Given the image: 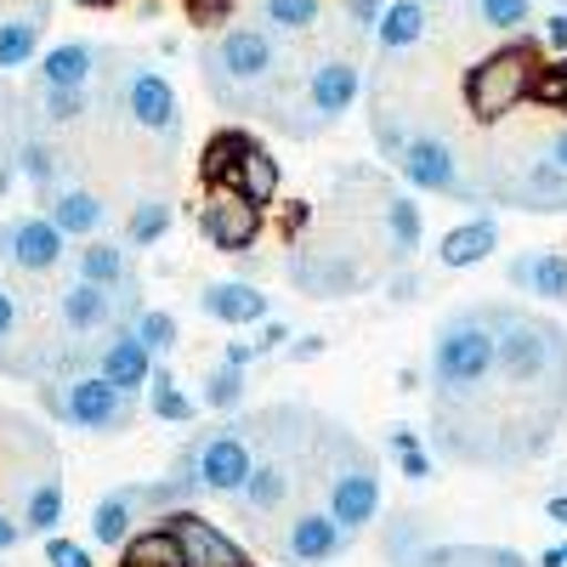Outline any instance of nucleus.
<instances>
[{"label": "nucleus", "instance_id": "obj_58", "mask_svg": "<svg viewBox=\"0 0 567 567\" xmlns=\"http://www.w3.org/2000/svg\"><path fill=\"white\" fill-rule=\"evenodd\" d=\"M74 7H114V0H74Z\"/></svg>", "mask_w": 567, "mask_h": 567}, {"label": "nucleus", "instance_id": "obj_36", "mask_svg": "<svg viewBox=\"0 0 567 567\" xmlns=\"http://www.w3.org/2000/svg\"><path fill=\"white\" fill-rule=\"evenodd\" d=\"M420 545H425V516L398 511L392 523H386V561H392V567H409V561L420 556Z\"/></svg>", "mask_w": 567, "mask_h": 567}, {"label": "nucleus", "instance_id": "obj_46", "mask_svg": "<svg viewBox=\"0 0 567 567\" xmlns=\"http://www.w3.org/2000/svg\"><path fill=\"white\" fill-rule=\"evenodd\" d=\"M398 471H403L409 483H425V477H432V454H425V449H403L398 454Z\"/></svg>", "mask_w": 567, "mask_h": 567}, {"label": "nucleus", "instance_id": "obj_17", "mask_svg": "<svg viewBox=\"0 0 567 567\" xmlns=\"http://www.w3.org/2000/svg\"><path fill=\"white\" fill-rule=\"evenodd\" d=\"M199 312L227 323V329H250V323L272 318V301L261 296V284H250V278H216V284L199 290Z\"/></svg>", "mask_w": 567, "mask_h": 567}, {"label": "nucleus", "instance_id": "obj_9", "mask_svg": "<svg viewBox=\"0 0 567 567\" xmlns=\"http://www.w3.org/2000/svg\"><path fill=\"white\" fill-rule=\"evenodd\" d=\"M199 233L221 256H245L261 239V205H250L239 187H210L199 210Z\"/></svg>", "mask_w": 567, "mask_h": 567}, {"label": "nucleus", "instance_id": "obj_18", "mask_svg": "<svg viewBox=\"0 0 567 567\" xmlns=\"http://www.w3.org/2000/svg\"><path fill=\"white\" fill-rule=\"evenodd\" d=\"M120 290H103V284H69V290L58 296V318L69 336H109V329H120Z\"/></svg>", "mask_w": 567, "mask_h": 567}, {"label": "nucleus", "instance_id": "obj_59", "mask_svg": "<svg viewBox=\"0 0 567 567\" xmlns=\"http://www.w3.org/2000/svg\"><path fill=\"white\" fill-rule=\"evenodd\" d=\"M0 194H7V171H0Z\"/></svg>", "mask_w": 567, "mask_h": 567}, {"label": "nucleus", "instance_id": "obj_54", "mask_svg": "<svg viewBox=\"0 0 567 567\" xmlns=\"http://www.w3.org/2000/svg\"><path fill=\"white\" fill-rule=\"evenodd\" d=\"M545 516L567 528V494H550V499H545Z\"/></svg>", "mask_w": 567, "mask_h": 567}, {"label": "nucleus", "instance_id": "obj_8", "mask_svg": "<svg viewBox=\"0 0 567 567\" xmlns=\"http://www.w3.org/2000/svg\"><path fill=\"white\" fill-rule=\"evenodd\" d=\"M194 471H199V483L205 494H221V499H239L245 483H250V471H256V432L250 425H216V432L194 449Z\"/></svg>", "mask_w": 567, "mask_h": 567}, {"label": "nucleus", "instance_id": "obj_15", "mask_svg": "<svg viewBox=\"0 0 567 567\" xmlns=\"http://www.w3.org/2000/svg\"><path fill=\"white\" fill-rule=\"evenodd\" d=\"M499 199L516 205V210H528V216H556V210H567V165L550 159V154H545V159H528L523 176L505 182Z\"/></svg>", "mask_w": 567, "mask_h": 567}, {"label": "nucleus", "instance_id": "obj_13", "mask_svg": "<svg viewBox=\"0 0 567 567\" xmlns=\"http://www.w3.org/2000/svg\"><path fill=\"white\" fill-rule=\"evenodd\" d=\"M165 528L182 539V556H187V567H256L250 561V550L233 539V534H221L216 523H205L199 511H171L165 516Z\"/></svg>", "mask_w": 567, "mask_h": 567}, {"label": "nucleus", "instance_id": "obj_24", "mask_svg": "<svg viewBox=\"0 0 567 567\" xmlns=\"http://www.w3.org/2000/svg\"><path fill=\"white\" fill-rule=\"evenodd\" d=\"M136 516H142V505H136V494H131V488L103 494V499H97V511H91V539L109 545V550H125V539L136 534Z\"/></svg>", "mask_w": 567, "mask_h": 567}, {"label": "nucleus", "instance_id": "obj_19", "mask_svg": "<svg viewBox=\"0 0 567 567\" xmlns=\"http://www.w3.org/2000/svg\"><path fill=\"white\" fill-rule=\"evenodd\" d=\"M505 284H511V290H523V296H539V301L567 307V250H528V256H511Z\"/></svg>", "mask_w": 567, "mask_h": 567}, {"label": "nucleus", "instance_id": "obj_39", "mask_svg": "<svg viewBox=\"0 0 567 567\" xmlns=\"http://www.w3.org/2000/svg\"><path fill=\"white\" fill-rule=\"evenodd\" d=\"M245 403V369L239 363H221L210 381H205V409H221V414H233Z\"/></svg>", "mask_w": 567, "mask_h": 567}, {"label": "nucleus", "instance_id": "obj_32", "mask_svg": "<svg viewBox=\"0 0 567 567\" xmlns=\"http://www.w3.org/2000/svg\"><path fill=\"white\" fill-rule=\"evenodd\" d=\"M261 23L272 34H312L323 23V0H261Z\"/></svg>", "mask_w": 567, "mask_h": 567}, {"label": "nucleus", "instance_id": "obj_34", "mask_svg": "<svg viewBox=\"0 0 567 567\" xmlns=\"http://www.w3.org/2000/svg\"><path fill=\"white\" fill-rule=\"evenodd\" d=\"M148 414L165 420V425H187V420H194V398H187L176 386V374L159 369V363H154V381H148Z\"/></svg>", "mask_w": 567, "mask_h": 567}, {"label": "nucleus", "instance_id": "obj_27", "mask_svg": "<svg viewBox=\"0 0 567 567\" xmlns=\"http://www.w3.org/2000/svg\"><path fill=\"white\" fill-rule=\"evenodd\" d=\"M233 187H239V194L250 199V205H272L278 199V187H284V171H278V159L261 148V142H250L245 148V159H239V171H233Z\"/></svg>", "mask_w": 567, "mask_h": 567}, {"label": "nucleus", "instance_id": "obj_51", "mask_svg": "<svg viewBox=\"0 0 567 567\" xmlns=\"http://www.w3.org/2000/svg\"><path fill=\"white\" fill-rule=\"evenodd\" d=\"M386 443H392V454H403V449H420V432L414 425H386Z\"/></svg>", "mask_w": 567, "mask_h": 567}, {"label": "nucleus", "instance_id": "obj_28", "mask_svg": "<svg viewBox=\"0 0 567 567\" xmlns=\"http://www.w3.org/2000/svg\"><path fill=\"white\" fill-rule=\"evenodd\" d=\"M471 7V23L488 34H523L534 23V0H460V12Z\"/></svg>", "mask_w": 567, "mask_h": 567}, {"label": "nucleus", "instance_id": "obj_35", "mask_svg": "<svg viewBox=\"0 0 567 567\" xmlns=\"http://www.w3.org/2000/svg\"><path fill=\"white\" fill-rule=\"evenodd\" d=\"M40 52V18H0V69H23Z\"/></svg>", "mask_w": 567, "mask_h": 567}, {"label": "nucleus", "instance_id": "obj_29", "mask_svg": "<svg viewBox=\"0 0 567 567\" xmlns=\"http://www.w3.org/2000/svg\"><path fill=\"white\" fill-rule=\"evenodd\" d=\"M58 523H63V483L45 471V477L29 488V499H23V534H58Z\"/></svg>", "mask_w": 567, "mask_h": 567}, {"label": "nucleus", "instance_id": "obj_42", "mask_svg": "<svg viewBox=\"0 0 567 567\" xmlns=\"http://www.w3.org/2000/svg\"><path fill=\"white\" fill-rule=\"evenodd\" d=\"M45 567H97V561H91V550H85V545L45 534Z\"/></svg>", "mask_w": 567, "mask_h": 567}, {"label": "nucleus", "instance_id": "obj_48", "mask_svg": "<svg viewBox=\"0 0 567 567\" xmlns=\"http://www.w3.org/2000/svg\"><path fill=\"white\" fill-rule=\"evenodd\" d=\"M12 329H18V296L7 290V284H0V347L12 341Z\"/></svg>", "mask_w": 567, "mask_h": 567}, {"label": "nucleus", "instance_id": "obj_43", "mask_svg": "<svg viewBox=\"0 0 567 567\" xmlns=\"http://www.w3.org/2000/svg\"><path fill=\"white\" fill-rule=\"evenodd\" d=\"M80 114H85V91H45V120L69 125V120H80Z\"/></svg>", "mask_w": 567, "mask_h": 567}, {"label": "nucleus", "instance_id": "obj_1", "mask_svg": "<svg viewBox=\"0 0 567 567\" xmlns=\"http://www.w3.org/2000/svg\"><path fill=\"white\" fill-rule=\"evenodd\" d=\"M488 318L499 341V381L516 392V403L534 409L539 432H556L567 414V336L528 307L488 301Z\"/></svg>", "mask_w": 567, "mask_h": 567}, {"label": "nucleus", "instance_id": "obj_52", "mask_svg": "<svg viewBox=\"0 0 567 567\" xmlns=\"http://www.w3.org/2000/svg\"><path fill=\"white\" fill-rule=\"evenodd\" d=\"M18 539H23V523H18V516H7V511H0V556H7Z\"/></svg>", "mask_w": 567, "mask_h": 567}, {"label": "nucleus", "instance_id": "obj_56", "mask_svg": "<svg viewBox=\"0 0 567 567\" xmlns=\"http://www.w3.org/2000/svg\"><path fill=\"white\" fill-rule=\"evenodd\" d=\"M539 567H567V550H561V545H550V550L539 556Z\"/></svg>", "mask_w": 567, "mask_h": 567}, {"label": "nucleus", "instance_id": "obj_25", "mask_svg": "<svg viewBox=\"0 0 567 567\" xmlns=\"http://www.w3.org/2000/svg\"><path fill=\"white\" fill-rule=\"evenodd\" d=\"M45 216H52L69 239H97L103 221H109V205L97 194H85V187H69V194L52 199V210H45Z\"/></svg>", "mask_w": 567, "mask_h": 567}, {"label": "nucleus", "instance_id": "obj_14", "mask_svg": "<svg viewBox=\"0 0 567 567\" xmlns=\"http://www.w3.org/2000/svg\"><path fill=\"white\" fill-rule=\"evenodd\" d=\"M91 369L103 374V381H114L120 392H148V381H154V352L136 341V329L131 323H120V329H109V341L97 347V358H91Z\"/></svg>", "mask_w": 567, "mask_h": 567}, {"label": "nucleus", "instance_id": "obj_11", "mask_svg": "<svg viewBox=\"0 0 567 567\" xmlns=\"http://www.w3.org/2000/svg\"><path fill=\"white\" fill-rule=\"evenodd\" d=\"M347 545H352V534L329 516V505L323 511H296L284 539H278L284 561H296V567H329V561L347 556Z\"/></svg>", "mask_w": 567, "mask_h": 567}, {"label": "nucleus", "instance_id": "obj_5", "mask_svg": "<svg viewBox=\"0 0 567 567\" xmlns=\"http://www.w3.org/2000/svg\"><path fill=\"white\" fill-rule=\"evenodd\" d=\"M40 403L52 420L74 425V432H91V437H114L136 420V403L131 392H120L114 381H103L97 369H74V374H58V381L40 386Z\"/></svg>", "mask_w": 567, "mask_h": 567}, {"label": "nucleus", "instance_id": "obj_57", "mask_svg": "<svg viewBox=\"0 0 567 567\" xmlns=\"http://www.w3.org/2000/svg\"><path fill=\"white\" fill-rule=\"evenodd\" d=\"M556 74H561V97H567V58H561V63H556Z\"/></svg>", "mask_w": 567, "mask_h": 567}, {"label": "nucleus", "instance_id": "obj_22", "mask_svg": "<svg viewBox=\"0 0 567 567\" xmlns=\"http://www.w3.org/2000/svg\"><path fill=\"white\" fill-rule=\"evenodd\" d=\"M494 250H499V221H494V216H471V221H460V227H449V233H443L437 261H443L449 272H460V267L488 261Z\"/></svg>", "mask_w": 567, "mask_h": 567}, {"label": "nucleus", "instance_id": "obj_50", "mask_svg": "<svg viewBox=\"0 0 567 567\" xmlns=\"http://www.w3.org/2000/svg\"><path fill=\"white\" fill-rule=\"evenodd\" d=\"M256 358H261L256 341H227V352H221V363H239V369H250Z\"/></svg>", "mask_w": 567, "mask_h": 567}, {"label": "nucleus", "instance_id": "obj_38", "mask_svg": "<svg viewBox=\"0 0 567 567\" xmlns=\"http://www.w3.org/2000/svg\"><path fill=\"white\" fill-rule=\"evenodd\" d=\"M125 233H131V245H136V250H142V245H159L165 233H171V205H165V199H142V205L131 210Z\"/></svg>", "mask_w": 567, "mask_h": 567}, {"label": "nucleus", "instance_id": "obj_10", "mask_svg": "<svg viewBox=\"0 0 567 567\" xmlns=\"http://www.w3.org/2000/svg\"><path fill=\"white\" fill-rule=\"evenodd\" d=\"M358 91H363V74H358V63H352V58H318V63L307 69L301 103H307L312 125L323 131V125H336L341 114H352Z\"/></svg>", "mask_w": 567, "mask_h": 567}, {"label": "nucleus", "instance_id": "obj_12", "mask_svg": "<svg viewBox=\"0 0 567 567\" xmlns=\"http://www.w3.org/2000/svg\"><path fill=\"white\" fill-rule=\"evenodd\" d=\"M125 114L142 125V131H154L165 142L182 136V103H176V85L159 74V69H131L125 74Z\"/></svg>", "mask_w": 567, "mask_h": 567}, {"label": "nucleus", "instance_id": "obj_40", "mask_svg": "<svg viewBox=\"0 0 567 567\" xmlns=\"http://www.w3.org/2000/svg\"><path fill=\"white\" fill-rule=\"evenodd\" d=\"M369 131H374V142H381V154H386V159H398V154H403L409 125H403L392 109H374V114H369Z\"/></svg>", "mask_w": 567, "mask_h": 567}, {"label": "nucleus", "instance_id": "obj_2", "mask_svg": "<svg viewBox=\"0 0 567 567\" xmlns=\"http://www.w3.org/2000/svg\"><path fill=\"white\" fill-rule=\"evenodd\" d=\"M494 381H499V341H494L488 301L449 312L443 329H437V341H432L437 409H477Z\"/></svg>", "mask_w": 567, "mask_h": 567}, {"label": "nucleus", "instance_id": "obj_6", "mask_svg": "<svg viewBox=\"0 0 567 567\" xmlns=\"http://www.w3.org/2000/svg\"><path fill=\"white\" fill-rule=\"evenodd\" d=\"M318 437L336 449V465H329V477H323L329 516H336L347 534H358V528H369L374 516H381V477H374V460L363 454L358 437H347V425H336V420H323Z\"/></svg>", "mask_w": 567, "mask_h": 567}, {"label": "nucleus", "instance_id": "obj_49", "mask_svg": "<svg viewBox=\"0 0 567 567\" xmlns=\"http://www.w3.org/2000/svg\"><path fill=\"white\" fill-rule=\"evenodd\" d=\"M261 352H284V347H290V323H278V318H267L261 323V341H256Z\"/></svg>", "mask_w": 567, "mask_h": 567}, {"label": "nucleus", "instance_id": "obj_30", "mask_svg": "<svg viewBox=\"0 0 567 567\" xmlns=\"http://www.w3.org/2000/svg\"><path fill=\"white\" fill-rule=\"evenodd\" d=\"M125 567H187V556H182V539L171 528H154V534L125 539Z\"/></svg>", "mask_w": 567, "mask_h": 567}, {"label": "nucleus", "instance_id": "obj_26", "mask_svg": "<svg viewBox=\"0 0 567 567\" xmlns=\"http://www.w3.org/2000/svg\"><path fill=\"white\" fill-rule=\"evenodd\" d=\"M74 272L85 278V284H103V290H131V261H125V250L120 245H109V239H91L80 256H74Z\"/></svg>", "mask_w": 567, "mask_h": 567}, {"label": "nucleus", "instance_id": "obj_45", "mask_svg": "<svg viewBox=\"0 0 567 567\" xmlns=\"http://www.w3.org/2000/svg\"><path fill=\"white\" fill-rule=\"evenodd\" d=\"M539 45H545V52H556V58H567V12H550L539 23Z\"/></svg>", "mask_w": 567, "mask_h": 567}, {"label": "nucleus", "instance_id": "obj_47", "mask_svg": "<svg viewBox=\"0 0 567 567\" xmlns=\"http://www.w3.org/2000/svg\"><path fill=\"white\" fill-rule=\"evenodd\" d=\"M323 347H329L323 336H290V347H284V358H290V363H312V358H318Z\"/></svg>", "mask_w": 567, "mask_h": 567}, {"label": "nucleus", "instance_id": "obj_7", "mask_svg": "<svg viewBox=\"0 0 567 567\" xmlns=\"http://www.w3.org/2000/svg\"><path fill=\"white\" fill-rule=\"evenodd\" d=\"M398 176L414 187V194H443V199H465V205L483 199V187L460 171L454 142L437 136V131H409L403 154H398Z\"/></svg>", "mask_w": 567, "mask_h": 567}, {"label": "nucleus", "instance_id": "obj_60", "mask_svg": "<svg viewBox=\"0 0 567 567\" xmlns=\"http://www.w3.org/2000/svg\"><path fill=\"white\" fill-rule=\"evenodd\" d=\"M561 550H567V539H561Z\"/></svg>", "mask_w": 567, "mask_h": 567}, {"label": "nucleus", "instance_id": "obj_23", "mask_svg": "<svg viewBox=\"0 0 567 567\" xmlns=\"http://www.w3.org/2000/svg\"><path fill=\"white\" fill-rule=\"evenodd\" d=\"M91 74H97V45H85V40H63L40 58V85L45 91H85Z\"/></svg>", "mask_w": 567, "mask_h": 567}, {"label": "nucleus", "instance_id": "obj_3", "mask_svg": "<svg viewBox=\"0 0 567 567\" xmlns=\"http://www.w3.org/2000/svg\"><path fill=\"white\" fill-rule=\"evenodd\" d=\"M205 80L216 91V103H227V109L261 103L272 114L278 109V80H284L272 29H245V23L221 29L205 52Z\"/></svg>", "mask_w": 567, "mask_h": 567}, {"label": "nucleus", "instance_id": "obj_53", "mask_svg": "<svg viewBox=\"0 0 567 567\" xmlns=\"http://www.w3.org/2000/svg\"><path fill=\"white\" fill-rule=\"evenodd\" d=\"M414 296H420V278H414V272H403V278L392 284V301H414Z\"/></svg>", "mask_w": 567, "mask_h": 567}, {"label": "nucleus", "instance_id": "obj_4", "mask_svg": "<svg viewBox=\"0 0 567 567\" xmlns=\"http://www.w3.org/2000/svg\"><path fill=\"white\" fill-rule=\"evenodd\" d=\"M534 80H539V45L511 34V45L488 52L483 63L465 69V109L477 125H494L505 114H516L534 97Z\"/></svg>", "mask_w": 567, "mask_h": 567}, {"label": "nucleus", "instance_id": "obj_21", "mask_svg": "<svg viewBox=\"0 0 567 567\" xmlns=\"http://www.w3.org/2000/svg\"><path fill=\"white\" fill-rule=\"evenodd\" d=\"M425 34H432V7H425V0H386L381 23H374V45H381L386 58L414 52Z\"/></svg>", "mask_w": 567, "mask_h": 567}, {"label": "nucleus", "instance_id": "obj_31", "mask_svg": "<svg viewBox=\"0 0 567 567\" xmlns=\"http://www.w3.org/2000/svg\"><path fill=\"white\" fill-rule=\"evenodd\" d=\"M245 148H250L245 131H216V136L205 142V165H199L205 182H210V187H233V171H239Z\"/></svg>", "mask_w": 567, "mask_h": 567}, {"label": "nucleus", "instance_id": "obj_33", "mask_svg": "<svg viewBox=\"0 0 567 567\" xmlns=\"http://www.w3.org/2000/svg\"><path fill=\"white\" fill-rule=\"evenodd\" d=\"M386 233H392V256H398V261H409V256L420 250L425 216H420V205H414L409 194H392V199H386Z\"/></svg>", "mask_w": 567, "mask_h": 567}, {"label": "nucleus", "instance_id": "obj_20", "mask_svg": "<svg viewBox=\"0 0 567 567\" xmlns=\"http://www.w3.org/2000/svg\"><path fill=\"white\" fill-rule=\"evenodd\" d=\"M63 239L69 233L52 216H23L12 221V267L18 272H52L63 261Z\"/></svg>", "mask_w": 567, "mask_h": 567}, {"label": "nucleus", "instance_id": "obj_16", "mask_svg": "<svg viewBox=\"0 0 567 567\" xmlns=\"http://www.w3.org/2000/svg\"><path fill=\"white\" fill-rule=\"evenodd\" d=\"M290 278H296V290L329 301V296H352L363 284V267L347 250H296L290 256Z\"/></svg>", "mask_w": 567, "mask_h": 567}, {"label": "nucleus", "instance_id": "obj_44", "mask_svg": "<svg viewBox=\"0 0 567 567\" xmlns=\"http://www.w3.org/2000/svg\"><path fill=\"white\" fill-rule=\"evenodd\" d=\"M341 12H347V23H352L358 34H369V40H374V23H381L386 0H341Z\"/></svg>", "mask_w": 567, "mask_h": 567}, {"label": "nucleus", "instance_id": "obj_37", "mask_svg": "<svg viewBox=\"0 0 567 567\" xmlns=\"http://www.w3.org/2000/svg\"><path fill=\"white\" fill-rule=\"evenodd\" d=\"M131 329H136V341L148 347L154 358L176 352V341H182V329H176V318H171V312H159V307H142V312H131Z\"/></svg>", "mask_w": 567, "mask_h": 567}, {"label": "nucleus", "instance_id": "obj_55", "mask_svg": "<svg viewBox=\"0 0 567 567\" xmlns=\"http://www.w3.org/2000/svg\"><path fill=\"white\" fill-rule=\"evenodd\" d=\"M545 154H550V159H561V165H567V125H561V131H556V136H550V148H545Z\"/></svg>", "mask_w": 567, "mask_h": 567}, {"label": "nucleus", "instance_id": "obj_41", "mask_svg": "<svg viewBox=\"0 0 567 567\" xmlns=\"http://www.w3.org/2000/svg\"><path fill=\"white\" fill-rule=\"evenodd\" d=\"M23 176H29L34 187H52V176H58V154L45 148V142H23Z\"/></svg>", "mask_w": 567, "mask_h": 567}]
</instances>
